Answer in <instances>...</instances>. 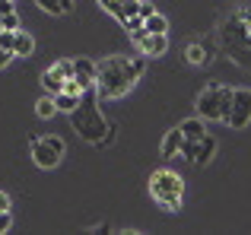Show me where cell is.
<instances>
[{
	"label": "cell",
	"mask_w": 251,
	"mask_h": 235,
	"mask_svg": "<svg viewBox=\"0 0 251 235\" xmlns=\"http://www.w3.org/2000/svg\"><path fill=\"white\" fill-rule=\"evenodd\" d=\"M147 70V57H105L96 64V93L99 99H121L137 86Z\"/></svg>",
	"instance_id": "1"
},
{
	"label": "cell",
	"mask_w": 251,
	"mask_h": 235,
	"mask_svg": "<svg viewBox=\"0 0 251 235\" xmlns=\"http://www.w3.org/2000/svg\"><path fill=\"white\" fill-rule=\"evenodd\" d=\"M220 48L251 73V0H242L220 23Z\"/></svg>",
	"instance_id": "2"
},
{
	"label": "cell",
	"mask_w": 251,
	"mask_h": 235,
	"mask_svg": "<svg viewBox=\"0 0 251 235\" xmlns=\"http://www.w3.org/2000/svg\"><path fill=\"white\" fill-rule=\"evenodd\" d=\"M70 124H74V130L83 137L86 143H102L105 137V118H102V108H99V93L96 86L86 89L80 95V102L74 105V112H70Z\"/></svg>",
	"instance_id": "3"
},
{
	"label": "cell",
	"mask_w": 251,
	"mask_h": 235,
	"mask_svg": "<svg viewBox=\"0 0 251 235\" xmlns=\"http://www.w3.org/2000/svg\"><path fill=\"white\" fill-rule=\"evenodd\" d=\"M229 108H232V89L220 86V83H210L201 95H197V112L203 121H223L226 124Z\"/></svg>",
	"instance_id": "4"
},
{
	"label": "cell",
	"mask_w": 251,
	"mask_h": 235,
	"mask_svg": "<svg viewBox=\"0 0 251 235\" xmlns=\"http://www.w3.org/2000/svg\"><path fill=\"white\" fill-rule=\"evenodd\" d=\"M150 191H153V197L159 200L166 210H178V207H181L184 185H181V178H178L175 172H169V168L153 172V178H150Z\"/></svg>",
	"instance_id": "5"
},
{
	"label": "cell",
	"mask_w": 251,
	"mask_h": 235,
	"mask_svg": "<svg viewBox=\"0 0 251 235\" xmlns=\"http://www.w3.org/2000/svg\"><path fill=\"white\" fill-rule=\"evenodd\" d=\"M64 156V140L61 137H35L32 140V159L38 168H54Z\"/></svg>",
	"instance_id": "6"
},
{
	"label": "cell",
	"mask_w": 251,
	"mask_h": 235,
	"mask_svg": "<svg viewBox=\"0 0 251 235\" xmlns=\"http://www.w3.org/2000/svg\"><path fill=\"white\" fill-rule=\"evenodd\" d=\"M181 153H184V159L194 162V165H207V162L213 159V153H216V137L203 134L201 140H184Z\"/></svg>",
	"instance_id": "7"
},
{
	"label": "cell",
	"mask_w": 251,
	"mask_h": 235,
	"mask_svg": "<svg viewBox=\"0 0 251 235\" xmlns=\"http://www.w3.org/2000/svg\"><path fill=\"white\" fill-rule=\"evenodd\" d=\"M251 121V89H232V108H229L226 124L232 130H242Z\"/></svg>",
	"instance_id": "8"
},
{
	"label": "cell",
	"mask_w": 251,
	"mask_h": 235,
	"mask_svg": "<svg viewBox=\"0 0 251 235\" xmlns=\"http://www.w3.org/2000/svg\"><path fill=\"white\" fill-rule=\"evenodd\" d=\"M137 48H140L147 57H159V54H166V51H169V38L166 35H150V32H147V35L137 42Z\"/></svg>",
	"instance_id": "9"
},
{
	"label": "cell",
	"mask_w": 251,
	"mask_h": 235,
	"mask_svg": "<svg viewBox=\"0 0 251 235\" xmlns=\"http://www.w3.org/2000/svg\"><path fill=\"white\" fill-rule=\"evenodd\" d=\"M74 76H76V83H80L83 89H92V86H96V64H92L89 57L74 61Z\"/></svg>",
	"instance_id": "10"
},
{
	"label": "cell",
	"mask_w": 251,
	"mask_h": 235,
	"mask_svg": "<svg viewBox=\"0 0 251 235\" xmlns=\"http://www.w3.org/2000/svg\"><path fill=\"white\" fill-rule=\"evenodd\" d=\"M181 143H184V134L181 130H169L166 137H162V156H166V159H175L178 156V149H181Z\"/></svg>",
	"instance_id": "11"
},
{
	"label": "cell",
	"mask_w": 251,
	"mask_h": 235,
	"mask_svg": "<svg viewBox=\"0 0 251 235\" xmlns=\"http://www.w3.org/2000/svg\"><path fill=\"white\" fill-rule=\"evenodd\" d=\"M32 48H35V42H32L29 32L16 29V38H13V57H29Z\"/></svg>",
	"instance_id": "12"
},
{
	"label": "cell",
	"mask_w": 251,
	"mask_h": 235,
	"mask_svg": "<svg viewBox=\"0 0 251 235\" xmlns=\"http://www.w3.org/2000/svg\"><path fill=\"white\" fill-rule=\"evenodd\" d=\"M178 130L184 134V140H201L207 127H203V121H201V118H188V121H181V124H178Z\"/></svg>",
	"instance_id": "13"
},
{
	"label": "cell",
	"mask_w": 251,
	"mask_h": 235,
	"mask_svg": "<svg viewBox=\"0 0 251 235\" xmlns=\"http://www.w3.org/2000/svg\"><path fill=\"white\" fill-rule=\"evenodd\" d=\"M38 6H42L45 13H51V16H64V13L74 10V0H35Z\"/></svg>",
	"instance_id": "14"
},
{
	"label": "cell",
	"mask_w": 251,
	"mask_h": 235,
	"mask_svg": "<svg viewBox=\"0 0 251 235\" xmlns=\"http://www.w3.org/2000/svg\"><path fill=\"white\" fill-rule=\"evenodd\" d=\"M143 29H147L150 35H166L169 19L162 16V13H153V16H147V19H143Z\"/></svg>",
	"instance_id": "15"
},
{
	"label": "cell",
	"mask_w": 251,
	"mask_h": 235,
	"mask_svg": "<svg viewBox=\"0 0 251 235\" xmlns=\"http://www.w3.org/2000/svg\"><path fill=\"white\" fill-rule=\"evenodd\" d=\"M42 86H45V93H48V95H57L64 89V80L54 73V70H45V73H42Z\"/></svg>",
	"instance_id": "16"
},
{
	"label": "cell",
	"mask_w": 251,
	"mask_h": 235,
	"mask_svg": "<svg viewBox=\"0 0 251 235\" xmlns=\"http://www.w3.org/2000/svg\"><path fill=\"white\" fill-rule=\"evenodd\" d=\"M54 112H57L54 95H45V99H38V102H35V115H38V118H51Z\"/></svg>",
	"instance_id": "17"
},
{
	"label": "cell",
	"mask_w": 251,
	"mask_h": 235,
	"mask_svg": "<svg viewBox=\"0 0 251 235\" xmlns=\"http://www.w3.org/2000/svg\"><path fill=\"white\" fill-rule=\"evenodd\" d=\"M76 102H80V99H76V95H70V93H57L54 95V105H57V112H74V105H76Z\"/></svg>",
	"instance_id": "18"
},
{
	"label": "cell",
	"mask_w": 251,
	"mask_h": 235,
	"mask_svg": "<svg viewBox=\"0 0 251 235\" xmlns=\"http://www.w3.org/2000/svg\"><path fill=\"white\" fill-rule=\"evenodd\" d=\"M188 61H191V64H207L210 54L201 48V45H188Z\"/></svg>",
	"instance_id": "19"
},
{
	"label": "cell",
	"mask_w": 251,
	"mask_h": 235,
	"mask_svg": "<svg viewBox=\"0 0 251 235\" xmlns=\"http://www.w3.org/2000/svg\"><path fill=\"white\" fill-rule=\"evenodd\" d=\"M51 70H54V73L61 76V80H70V76H74V61H57Z\"/></svg>",
	"instance_id": "20"
},
{
	"label": "cell",
	"mask_w": 251,
	"mask_h": 235,
	"mask_svg": "<svg viewBox=\"0 0 251 235\" xmlns=\"http://www.w3.org/2000/svg\"><path fill=\"white\" fill-rule=\"evenodd\" d=\"M99 3H102V10H105V13H111V16L118 19V16H121V6L127 3V0H99Z\"/></svg>",
	"instance_id": "21"
},
{
	"label": "cell",
	"mask_w": 251,
	"mask_h": 235,
	"mask_svg": "<svg viewBox=\"0 0 251 235\" xmlns=\"http://www.w3.org/2000/svg\"><path fill=\"white\" fill-rule=\"evenodd\" d=\"M61 93H70V95H76V99H80L86 89L80 86V83H76V76H70V80H64V89H61Z\"/></svg>",
	"instance_id": "22"
},
{
	"label": "cell",
	"mask_w": 251,
	"mask_h": 235,
	"mask_svg": "<svg viewBox=\"0 0 251 235\" xmlns=\"http://www.w3.org/2000/svg\"><path fill=\"white\" fill-rule=\"evenodd\" d=\"M13 38H16V29H0V48L13 51Z\"/></svg>",
	"instance_id": "23"
},
{
	"label": "cell",
	"mask_w": 251,
	"mask_h": 235,
	"mask_svg": "<svg viewBox=\"0 0 251 235\" xmlns=\"http://www.w3.org/2000/svg\"><path fill=\"white\" fill-rule=\"evenodd\" d=\"M3 19V29H23V25H19V16L16 13H6V16H0Z\"/></svg>",
	"instance_id": "24"
},
{
	"label": "cell",
	"mask_w": 251,
	"mask_h": 235,
	"mask_svg": "<svg viewBox=\"0 0 251 235\" xmlns=\"http://www.w3.org/2000/svg\"><path fill=\"white\" fill-rule=\"evenodd\" d=\"M13 226V216H10V210H0V232H6Z\"/></svg>",
	"instance_id": "25"
},
{
	"label": "cell",
	"mask_w": 251,
	"mask_h": 235,
	"mask_svg": "<svg viewBox=\"0 0 251 235\" xmlns=\"http://www.w3.org/2000/svg\"><path fill=\"white\" fill-rule=\"evenodd\" d=\"M153 3H143V0H140V10H137V16H140V19H147V16H153Z\"/></svg>",
	"instance_id": "26"
},
{
	"label": "cell",
	"mask_w": 251,
	"mask_h": 235,
	"mask_svg": "<svg viewBox=\"0 0 251 235\" xmlns=\"http://www.w3.org/2000/svg\"><path fill=\"white\" fill-rule=\"evenodd\" d=\"M10 61H13V51H3V48H0V70H3Z\"/></svg>",
	"instance_id": "27"
},
{
	"label": "cell",
	"mask_w": 251,
	"mask_h": 235,
	"mask_svg": "<svg viewBox=\"0 0 251 235\" xmlns=\"http://www.w3.org/2000/svg\"><path fill=\"white\" fill-rule=\"evenodd\" d=\"M6 13H16L13 10V0H0V16H6Z\"/></svg>",
	"instance_id": "28"
},
{
	"label": "cell",
	"mask_w": 251,
	"mask_h": 235,
	"mask_svg": "<svg viewBox=\"0 0 251 235\" xmlns=\"http://www.w3.org/2000/svg\"><path fill=\"white\" fill-rule=\"evenodd\" d=\"M0 210H10V197H6L3 191H0Z\"/></svg>",
	"instance_id": "29"
}]
</instances>
